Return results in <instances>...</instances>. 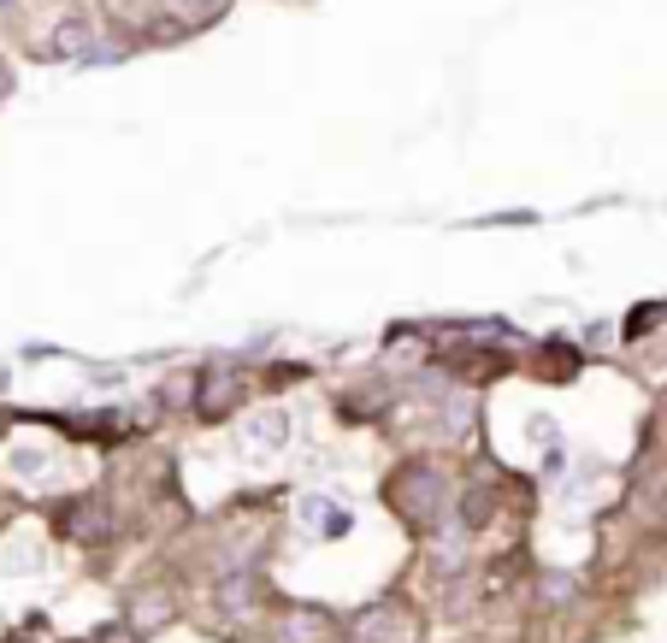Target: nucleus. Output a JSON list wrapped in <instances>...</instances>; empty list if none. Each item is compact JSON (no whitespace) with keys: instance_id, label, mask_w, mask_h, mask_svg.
I'll return each instance as SVG.
<instances>
[{"instance_id":"obj_5","label":"nucleus","mask_w":667,"mask_h":643,"mask_svg":"<svg viewBox=\"0 0 667 643\" xmlns=\"http://www.w3.org/2000/svg\"><path fill=\"white\" fill-rule=\"evenodd\" d=\"M178 7H201V0H178Z\"/></svg>"},{"instance_id":"obj_1","label":"nucleus","mask_w":667,"mask_h":643,"mask_svg":"<svg viewBox=\"0 0 667 643\" xmlns=\"http://www.w3.org/2000/svg\"><path fill=\"white\" fill-rule=\"evenodd\" d=\"M242 437H249L254 449H284V443H289V414H284V407H272V414H254L249 426H242Z\"/></svg>"},{"instance_id":"obj_3","label":"nucleus","mask_w":667,"mask_h":643,"mask_svg":"<svg viewBox=\"0 0 667 643\" xmlns=\"http://www.w3.org/2000/svg\"><path fill=\"white\" fill-rule=\"evenodd\" d=\"M301 520H319V525H325V537L331 532H337V537L349 532V514H343V508H331L325 496H308V502H301Z\"/></svg>"},{"instance_id":"obj_2","label":"nucleus","mask_w":667,"mask_h":643,"mask_svg":"<svg viewBox=\"0 0 667 643\" xmlns=\"http://www.w3.org/2000/svg\"><path fill=\"white\" fill-rule=\"evenodd\" d=\"M53 53H60V60H71V53H95V41H90V24H60V31H53V41H48Z\"/></svg>"},{"instance_id":"obj_4","label":"nucleus","mask_w":667,"mask_h":643,"mask_svg":"<svg viewBox=\"0 0 667 643\" xmlns=\"http://www.w3.org/2000/svg\"><path fill=\"white\" fill-rule=\"evenodd\" d=\"M12 466H19V473H36L41 455H36V449H19V455H12Z\"/></svg>"}]
</instances>
